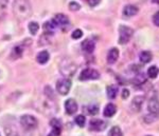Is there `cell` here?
<instances>
[{"mask_svg": "<svg viewBox=\"0 0 159 136\" xmlns=\"http://www.w3.org/2000/svg\"><path fill=\"white\" fill-rule=\"evenodd\" d=\"M39 30V25H38L37 22H30L29 24V31L32 35H36L37 31Z\"/></svg>", "mask_w": 159, "mask_h": 136, "instance_id": "cb8c5ba5", "label": "cell"}, {"mask_svg": "<svg viewBox=\"0 0 159 136\" xmlns=\"http://www.w3.org/2000/svg\"><path fill=\"white\" fill-rule=\"evenodd\" d=\"M75 124L79 125V127L83 128L84 125H85V122H86V118L84 115H78V116L75 117Z\"/></svg>", "mask_w": 159, "mask_h": 136, "instance_id": "d4e9b609", "label": "cell"}, {"mask_svg": "<svg viewBox=\"0 0 159 136\" xmlns=\"http://www.w3.org/2000/svg\"><path fill=\"white\" fill-rule=\"evenodd\" d=\"M83 36V32H82L81 30H75V31H73V33H72V35H71V37L73 38V39H80V38Z\"/></svg>", "mask_w": 159, "mask_h": 136, "instance_id": "f1b7e54d", "label": "cell"}, {"mask_svg": "<svg viewBox=\"0 0 159 136\" xmlns=\"http://www.w3.org/2000/svg\"><path fill=\"white\" fill-rule=\"evenodd\" d=\"M100 77V73L94 69L87 68L85 70L82 71L81 75H80V80H91V79H98Z\"/></svg>", "mask_w": 159, "mask_h": 136, "instance_id": "8992f818", "label": "cell"}, {"mask_svg": "<svg viewBox=\"0 0 159 136\" xmlns=\"http://www.w3.org/2000/svg\"><path fill=\"white\" fill-rule=\"evenodd\" d=\"M148 136H150V135H148Z\"/></svg>", "mask_w": 159, "mask_h": 136, "instance_id": "e575fe53", "label": "cell"}, {"mask_svg": "<svg viewBox=\"0 0 159 136\" xmlns=\"http://www.w3.org/2000/svg\"><path fill=\"white\" fill-rule=\"evenodd\" d=\"M118 58H119V50L116 48L110 49L108 54H107V62L112 65V63L116 62Z\"/></svg>", "mask_w": 159, "mask_h": 136, "instance_id": "7c38bea8", "label": "cell"}, {"mask_svg": "<svg viewBox=\"0 0 159 136\" xmlns=\"http://www.w3.org/2000/svg\"><path fill=\"white\" fill-rule=\"evenodd\" d=\"M143 100H144V97H143V96L135 97V98L133 99V101H132V104H130L133 111H134V112H139L141 110V107H142Z\"/></svg>", "mask_w": 159, "mask_h": 136, "instance_id": "8fae6325", "label": "cell"}, {"mask_svg": "<svg viewBox=\"0 0 159 136\" xmlns=\"http://www.w3.org/2000/svg\"><path fill=\"white\" fill-rule=\"evenodd\" d=\"M61 134V128H52V131L48 136H58Z\"/></svg>", "mask_w": 159, "mask_h": 136, "instance_id": "f546056e", "label": "cell"}, {"mask_svg": "<svg viewBox=\"0 0 159 136\" xmlns=\"http://www.w3.org/2000/svg\"><path fill=\"white\" fill-rule=\"evenodd\" d=\"M84 111L88 115H97L99 113V107L97 104H89L87 107H84Z\"/></svg>", "mask_w": 159, "mask_h": 136, "instance_id": "d6986e66", "label": "cell"}, {"mask_svg": "<svg viewBox=\"0 0 159 136\" xmlns=\"http://www.w3.org/2000/svg\"><path fill=\"white\" fill-rule=\"evenodd\" d=\"M13 12L20 19H25L30 17L32 13L30 2L28 0H15L13 3Z\"/></svg>", "mask_w": 159, "mask_h": 136, "instance_id": "6da1fadb", "label": "cell"}, {"mask_svg": "<svg viewBox=\"0 0 159 136\" xmlns=\"http://www.w3.org/2000/svg\"><path fill=\"white\" fill-rule=\"evenodd\" d=\"M148 109L151 114L159 116V100L157 98H152L148 104Z\"/></svg>", "mask_w": 159, "mask_h": 136, "instance_id": "ba28073f", "label": "cell"}, {"mask_svg": "<svg viewBox=\"0 0 159 136\" xmlns=\"http://www.w3.org/2000/svg\"><path fill=\"white\" fill-rule=\"evenodd\" d=\"M22 54H24V50H22V48L15 47L14 49H13L11 56H12L13 59H18V58H20L22 56Z\"/></svg>", "mask_w": 159, "mask_h": 136, "instance_id": "ffe728a7", "label": "cell"}, {"mask_svg": "<svg viewBox=\"0 0 159 136\" xmlns=\"http://www.w3.org/2000/svg\"><path fill=\"white\" fill-rule=\"evenodd\" d=\"M71 89V80L68 78H63L56 83V90L61 95H67Z\"/></svg>", "mask_w": 159, "mask_h": 136, "instance_id": "5b68a950", "label": "cell"}, {"mask_svg": "<svg viewBox=\"0 0 159 136\" xmlns=\"http://www.w3.org/2000/svg\"><path fill=\"white\" fill-rule=\"evenodd\" d=\"M152 1L154 2V3H156V4H159V0H152Z\"/></svg>", "mask_w": 159, "mask_h": 136, "instance_id": "836d02e7", "label": "cell"}, {"mask_svg": "<svg viewBox=\"0 0 159 136\" xmlns=\"http://www.w3.org/2000/svg\"><path fill=\"white\" fill-rule=\"evenodd\" d=\"M137 13H138V7L136 6H133V4H129V6H126L124 7V10H123V15L125 17L135 16Z\"/></svg>", "mask_w": 159, "mask_h": 136, "instance_id": "5bb4252c", "label": "cell"}, {"mask_svg": "<svg viewBox=\"0 0 159 136\" xmlns=\"http://www.w3.org/2000/svg\"><path fill=\"white\" fill-rule=\"evenodd\" d=\"M134 31L130 28L126 27V25H120L119 28V43L121 45H125L133 37Z\"/></svg>", "mask_w": 159, "mask_h": 136, "instance_id": "7a4b0ae2", "label": "cell"}, {"mask_svg": "<svg viewBox=\"0 0 159 136\" xmlns=\"http://www.w3.org/2000/svg\"><path fill=\"white\" fill-rule=\"evenodd\" d=\"M56 28V25H55V23L53 22V20H51V21H49V22H46L45 24H43V29L45 30H48V31H53Z\"/></svg>", "mask_w": 159, "mask_h": 136, "instance_id": "484cf974", "label": "cell"}, {"mask_svg": "<svg viewBox=\"0 0 159 136\" xmlns=\"http://www.w3.org/2000/svg\"><path fill=\"white\" fill-rule=\"evenodd\" d=\"M145 81H147V78H145L144 74H138V75H136L134 80H133V83L135 84H137V86H140V84L144 83Z\"/></svg>", "mask_w": 159, "mask_h": 136, "instance_id": "7402d4cb", "label": "cell"}, {"mask_svg": "<svg viewBox=\"0 0 159 136\" xmlns=\"http://www.w3.org/2000/svg\"><path fill=\"white\" fill-rule=\"evenodd\" d=\"M87 2L90 6H96L101 2V0H87Z\"/></svg>", "mask_w": 159, "mask_h": 136, "instance_id": "1f68e13d", "label": "cell"}, {"mask_svg": "<svg viewBox=\"0 0 159 136\" xmlns=\"http://www.w3.org/2000/svg\"><path fill=\"white\" fill-rule=\"evenodd\" d=\"M129 91L127 89H124L122 91V98L123 99H127V98H129Z\"/></svg>", "mask_w": 159, "mask_h": 136, "instance_id": "d6a6232c", "label": "cell"}, {"mask_svg": "<svg viewBox=\"0 0 159 136\" xmlns=\"http://www.w3.org/2000/svg\"><path fill=\"white\" fill-rule=\"evenodd\" d=\"M49 58H50V55L47 51H42V52L38 53L37 56H36L37 62L40 63V65H45V63H47L48 60H49Z\"/></svg>", "mask_w": 159, "mask_h": 136, "instance_id": "2e32d148", "label": "cell"}, {"mask_svg": "<svg viewBox=\"0 0 159 136\" xmlns=\"http://www.w3.org/2000/svg\"><path fill=\"white\" fill-rule=\"evenodd\" d=\"M153 22L155 23V25L159 27V12H156L155 15L153 16Z\"/></svg>", "mask_w": 159, "mask_h": 136, "instance_id": "4dcf8cb0", "label": "cell"}, {"mask_svg": "<svg viewBox=\"0 0 159 136\" xmlns=\"http://www.w3.org/2000/svg\"><path fill=\"white\" fill-rule=\"evenodd\" d=\"M53 22L55 23L56 27H64L69 23V19L66 15L64 14H57L53 18Z\"/></svg>", "mask_w": 159, "mask_h": 136, "instance_id": "30bf717a", "label": "cell"}, {"mask_svg": "<svg viewBox=\"0 0 159 136\" xmlns=\"http://www.w3.org/2000/svg\"><path fill=\"white\" fill-rule=\"evenodd\" d=\"M69 9H70L71 11H79V10L81 9V6H80L78 2L72 1L69 3Z\"/></svg>", "mask_w": 159, "mask_h": 136, "instance_id": "83f0119b", "label": "cell"}, {"mask_svg": "<svg viewBox=\"0 0 159 136\" xmlns=\"http://www.w3.org/2000/svg\"><path fill=\"white\" fill-rule=\"evenodd\" d=\"M117 112V108L114 104H108L104 109V116L105 117H111L116 114Z\"/></svg>", "mask_w": 159, "mask_h": 136, "instance_id": "e0dca14e", "label": "cell"}, {"mask_svg": "<svg viewBox=\"0 0 159 136\" xmlns=\"http://www.w3.org/2000/svg\"><path fill=\"white\" fill-rule=\"evenodd\" d=\"M108 136H123V134H122L121 129H120L119 127H117V125H115V127H112L108 132Z\"/></svg>", "mask_w": 159, "mask_h": 136, "instance_id": "603a6c76", "label": "cell"}, {"mask_svg": "<svg viewBox=\"0 0 159 136\" xmlns=\"http://www.w3.org/2000/svg\"><path fill=\"white\" fill-rule=\"evenodd\" d=\"M106 93H107V97L109 99H115L117 97L118 93H119V88H118V86H116V84H111V86L107 87Z\"/></svg>", "mask_w": 159, "mask_h": 136, "instance_id": "9a60e30c", "label": "cell"}, {"mask_svg": "<svg viewBox=\"0 0 159 136\" xmlns=\"http://www.w3.org/2000/svg\"><path fill=\"white\" fill-rule=\"evenodd\" d=\"M65 109H66V112L67 114L69 115H73L74 113L78 111V104L74 99L70 98V99H67L65 102Z\"/></svg>", "mask_w": 159, "mask_h": 136, "instance_id": "9c48e42d", "label": "cell"}, {"mask_svg": "<svg viewBox=\"0 0 159 136\" xmlns=\"http://www.w3.org/2000/svg\"><path fill=\"white\" fill-rule=\"evenodd\" d=\"M60 70H61V73L63 74L64 76H72L76 71V66L72 61L64 60L63 62L61 63Z\"/></svg>", "mask_w": 159, "mask_h": 136, "instance_id": "277c9868", "label": "cell"}, {"mask_svg": "<svg viewBox=\"0 0 159 136\" xmlns=\"http://www.w3.org/2000/svg\"><path fill=\"white\" fill-rule=\"evenodd\" d=\"M158 74H159V69L156 66H151V68H148V76L150 77V78L155 79L156 77L158 76Z\"/></svg>", "mask_w": 159, "mask_h": 136, "instance_id": "44dd1931", "label": "cell"}, {"mask_svg": "<svg viewBox=\"0 0 159 136\" xmlns=\"http://www.w3.org/2000/svg\"><path fill=\"white\" fill-rule=\"evenodd\" d=\"M94 48H96V43H94L93 40L86 39L82 42V49H83L86 53H92L94 51Z\"/></svg>", "mask_w": 159, "mask_h": 136, "instance_id": "4fadbf2b", "label": "cell"}, {"mask_svg": "<svg viewBox=\"0 0 159 136\" xmlns=\"http://www.w3.org/2000/svg\"><path fill=\"white\" fill-rule=\"evenodd\" d=\"M105 127H106V124H105V121H103V120H101V119L93 118L89 122V129L92 131H97V132L103 131L105 129Z\"/></svg>", "mask_w": 159, "mask_h": 136, "instance_id": "52a82bcc", "label": "cell"}, {"mask_svg": "<svg viewBox=\"0 0 159 136\" xmlns=\"http://www.w3.org/2000/svg\"><path fill=\"white\" fill-rule=\"evenodd\" d=\"M50 125H51L52 128H61V122L58 119H56V118L51 119Z\"/></svg>", "mask_w": 159, "mask_h": 136, "instance_id": "4316f807", "label": "cell"}, {"mask_svg": "<svg viewBox=\"0 0 159 136\" xmlns=\"http://www.w3.org/2000/svg\"><path fill=\"white\" fill-rule=\"evenodd\" d=\"M20 125L25 130H34L37 127V119L32 115H24L20 117Z\"/></svg>", "mask_w": 159, "mask_h": 136, "instance_id": "3957f363", "label": "cell"}, {"mask_svg": "<svg viewBox=\"0 0 159 136\" xmlns=\"http://www.w3.org/2000/svg\"><path fill=\"white\" fill-rule=\"evenodd\" d=\"M140 60H141V62H143V63H148L151 60H152V58H153V55H152V53L151 52H148V51H143V52H141L140 53Z\"/></svg>", "mask_w": 159, "mask_h": 136, "instance_id": "ac0fdd59", "label": "cell"}]
</instances>
